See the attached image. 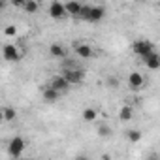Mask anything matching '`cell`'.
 <instances>
[{
    "label": "cell",
    "mask_w": 160,
    "mask_h": 160,
    "mask_svg": "<svg viewBox=\"0 0 160 160\" xmlns=\"http://www.w3.org/2000/svg\"><path fill=\"white\" fill-rule=\"evenodd\" d=\"M25 147H27V141H25L21 136H15V138H12L10 143H8V154H10L13 160H17V158H21Z\"/></svg>",
    "instance_id": "6da1fadb"
},
{
    "label": "cell",
    "mask_w": 160,
    "mask_h": 160,
    "mask_svg": "<svg viewBox=\"0 0 160 160\" xmlns=\"http://www.w3.org/2000/svg\"><path fill=\"white\" fill-rule=\"evenodd\" d=\"M62 77L68 81L70 87H72V85H81V83L85 81V70H81V68L66 70V72H62Z\"/></svg>",
    "instance_id": "7a4b0ae2"
},
{
    "label": "cell",
    "mask_w": 160,
    "mask_h": 160,
    "mask_svg": "<svg viewBox=\"0 0 160 160\" xmlns=\"http://www.w3.org/2000/svg\"><path fill=\"white\" fill-rule=\"evenodd\" d=\"M132 51H134L138 57L145 58L147 55H151V53L154 51V45H152V42H149V40H138V42L132 43Z\"/></svg>",
    "instance_id": "3957f363"
},
{
    "label": "cell",
    "mask_w": 160,
    "mask_h": 160,
    "mask_svg": "<svg viewBox=\"0 0 160 160\" xmlns=\"http://www.w3.org/2000/svg\"><path fill=\"white\" fill-rule=\"evenodd\" d=\"M2 57H4V60H8V62H19L21 53H19L17 45L8 43V45H4V47H2Z\"/></svg>",
    "instance_id": "277c9868"
},
{
    "label": "cell",
    "mask_w": 160,
    "mask_h": 160,
    "mask_svg": "<svg viewBox=\"0 0 160 160\" xmlns=\"http://www.w3.org/2000/svg\"><path fill=\"white\" fill-rule=\"evenodd\" d=\"M49 87H51V89H55L58 94H64V92H68V91H70V85H68V81H66L62 75H55V77L51 79Z\"/></svg>",
    "instance_id": "5b68a950"
},
{
    "label": "cell",
    "mask_w": 160,
    "mask_h": 160,
    "mask_svg": "<svg viewBox=\"0 0 160 160\" xmlns=\"http://www.w3.org/2000/svg\"><path fill=\"white\" fill-rule=\"evenodd\" d=\"M49 15H51L53 19H57V21H62V19L68 17V13H66V10H64V4H60V2H51V6H49Z\"/></svg>",
    "instance_id": "8992f818"
},
{
    "label": "cell",
    "mask_w": 160,
    "mask_h": 160,
    "mask_svg": "<svg viewBox=\"0 0 160 160\" xmlns=\"http://www.w3.org/2000/svg\"><path fill=\"white\" fill-rule=\"evenodd\" d=\"M143 85H145V77H143V73L132 72V73L128 75V87H130V89L138 91V89H141Z\"/></svg>",
    "instance_id": "52a82bcc"
},
{
    "label": "cell",
    "mask_w": 160,
    "mask_h": 160,
    "mask_svg": "<svg viewBox=\"0 0 160 160\" xmlns=\"http://www.w3.org/2000/svg\"><path fill=\"white\" fill-rule=\"evenodd\" d=\"M75 55L79 57V58H91L92 55H94V51H92V45H89V43H75Z\"/></svg>",
    "instance_id": "ba28073f"
},
{
    "label": "cell",
    "mask_w": 160,
    "mask_h": 160,
    "mask_svg": "<svg viewBox=\"0 0 160 160\" xmlns=\"http://www.w3.org/2000/svg\"><path fill=\"white\" fill-rule=\"evenodd\" d=\"M104 15H106V8H104V6H92L87 21H91V23H98V21L104 19Z\"/></svg>",
    "instance_id": "9c48e42d"
},
{
    "label": "cell",
    "mask_w": 160,
    "mask_h": 160,
    "mask_svg": "<svg viewBox=\"0 0 160 160\" xmlns=\"http://www.w3.org/2000/svg\"><path fill=\"white\" fill-rule=\"evenodd\" d=\"M49 55L55 57V58H66L68 57V51L62 43H51L49 45Z\"/></svg>",
    "instance_id": "30bf717a"
},
{
    "label": "cell",
    "mask_w": 160,
    "mask_h": 160,
    "mask_svg": "<svg viewBox=\"0 0 160 160\" xmlns=\"http://www.w3.org/2000/svg\"><path fill=\"white\" fill-rule=\"evenodd\" d=\"M143 62H145V66H147L149 70H158V68H160V55H158L156 51H152L151 55H147V57L143 58Z\"/></svg>",
    "instance_id": "8fae6325"
},
{
    "label": "cell",
    "mask_w": 160,
    "mask_h": 160,
    "mask_svg": "<svg viewBox=\"0 0 160 160\" xmlns=\"http://www.w3.org/2000/svg\"><path fill=\"white\" fill-rule=\"evenodd\" d=\"M42 96H43V100H45L47 104H55V102H57V100L60 98V94H58V92H57L55 89H51L49 85L42 89Z\"/></svg>",
    "instance_id": "7c38bea8"
},
{
    "label": "cell",
    "mask_w": 160,
    "mask_h": 160,
    "mask_svg": "<svg viewBox=\"0 0 160 160\" xmlns=\"http://www.w3.org/2000/svg\"><path fill=\"white\" fill-rule=\"evenodd\" d=\"M132 117H134L132 106H130V104H124V106L121 108V111H119V119H121L122 122H128V121H132Z\"/></svg>",
    "instance_id": "4fadbf2b"
},
{
    "label": "cell",
    "mask_w": 160,
    "mask_h": 160,
    "mask_svg": "<svg viewBox=\"0 0 160 160\" xmlns=\"http://www.w3.org/2000/svg\"><path fill=\"white\" fill-rule=\"evenodd\" d=\"M81 117H83L85 122H94V121L98 119V111H96L94 108H85L83 113H81Z\"/></svg>",
    "instance_id": "5bb4252c"
},
{
    "label": "cell",
    "mask_w": 160,
    "mask_h": 160,
    "mask_svg": "<svg viewBox=\"0 0 160 160\" xmlns=\"http://www.w3.org/2000/svg\"><path fill=\"white\" fill-rule=\"evenodd\" d=\"M64 10H66L68 15L77 17L79 12H81V4H79V2H68V4H64Z\"/></svg>",
    "instance_id": "9a60e30c"
},
{
    "label": "cell",
    "mask_w": 160,
    "mask_h": 160,
    "mask_svg": "<svg viewBox=\"0 0 160 160\" xmlns=\"http://www.w3.org/2000/svg\"><path fill=\"white\" fill-rule=\"evenodd\" d=\"M23 10L27 13H36L40 10V4L36 2V0H25V2H23Z\"/></svg>",
    "instance_id": "2e32d148"
},
{
    "label": "cell",
    "mask_w": 160,
    "mask_h": 160,
    "mask_svg": "<svg viewBox=\"0 0 160 160\" xmlns=\"http://www.w3.org/2000/svg\"><path fill=\"white\" fill-rule=\"evenodd\" d=\"M96 134H98L100 138H109V136L113 134V130H111V126H109V124L100 122V124H98V128H96Z\"/></svg>",
    "instance_id": "e0dca14e"
},
{
    "label": "cell",
    "mask_w": 160,
    "mask_h": 160,
    "mask_svg": "<svg viewBox=\"0 0 160 160\" xmlns=\"http://www.w3.org/2000/svg\"><path fill=\"white\" fill-rule=\"evenodd\" d=\"M2 115H4V121H8V122H13L17 119V111L13 108H10V106L2 109Z\"/></svg>",
    "instance_id": "ac0fdd59"
},
{
    "label": "cell",
    "mask_w": 160,
    "mask_h": 160,
    "mask_svg": "<svg viewBox=\"0 0 160 160\" xmlns=\"http://www.w3.org/2000/svg\"><path fill=\"white\" fill-rule=\"evenodd\" d=\"M126 139H128L130 143H138V141L141 139V132H139V130H128V132H126Z\"/></svg>",
    "instance_id": "d6986e66"
},
{
    "label": "cell",
    "mask_w": 160,
    "mask_h": 160,
    "mask_svg": "<svg viewBox=\"0 0 160 160\" xmlns=\"http://www.w3.org/2000/svg\"><path fill=\"white\" fill-rule=\"evenodd\" d=\"M91 8H92L91 4H81V12H79V15H77V17L87 21V19H89V13H91Z\"/></svg>",
    "instance_id": "ffe728a7"
},
{
    "label": "cell",
    "mask_w": 160,
    "mask_h": 160,
    "mask_svg": "<svg viewBox=\"0 0 160 160\" xmlns=\"http://www.w3.org/2000/svg\"><path fill=\"white\" fill-rule=\"evenodd\" d=\"M77 68V64L72 60V58H64V62H62V72H66V70H75Z\"/></svg>",
    "instance_id": "44dd1931"
},
{
    "label": "cell",
    "mask_w": 160,
    "mask_h": 160,
    "mask_svg": "<svg viewBox=\"0 0 160 160\" xmlns=\"http://www.w3.org/2000/svg\"><path fill=\"white\" fill-rule=\"evenodd\" d=\"M106 83H108V87L115 89V87H119V79H117L115 75H108V79H106Z\"/></svg>",
    "instance_id": "7402d4cb"
},
{
    "label": "cell",
    "mask_w": 160,
    "mask_h": 160,
    "mask_svg": "<svg viewBox=\"0 0 160 160\" xmlns=\"http://www.w3.org/2000/svg\"><path fill=\"white\" fill-rule=\"evenodd\" d=\"M4 34H6V36H15V34H17V27H15V25H8V27L4 28Z\"/></svg>",
    "instance_id": "603a6c76"
},
{
    "label": "cell",
    "mask_w": 160,
    "mask_h": 160,
    "mask_svg": "<svg viewBox=\"0 0 160 160\" xmlns=\"http://www.w3.org/2000/svg\"><path fill=\"white\" fill-rule=\"evenodd\" d=\"M13 6H17V8H23V0H13Z\"/></svg>",
    "instance_id": "cb8c5ba5"
},
{
    "label": "cell",
    "mask_w": 160,
    "mask_h": 160,
    "mask_svg": "<svg viewBox=\"0 0 160 160\" xmlns=\"http://www.w3.org/2000/svg\"><path fill=\"white\" fill-rule=\"evenodd\" d=\"M75 160H89V156H85V154H79Z\"/></svg>",
    "instance_id": "d4e9b609"
},
{
    "label": "cell",
    "mask_w": 160,
    "mask_h": 160,
    "mask_svg": "<svg viewBox=\"0 0 160 160\" xmlns=\"http://www.w3.org/2000/svg\"><path fill=\"white\" fill-rule=\"evenodd\" d=\"M4 8H6V2H4V0H0V12H2Z\"/></svg>",
    "instance_id": "484cf974"
},
{
    "label": "cell",
    "mask_w": 160,
    "mask_h": 160,
    "mask_svg": "<svg viewBox=\"0 0 160 160\" xmlns=\"http://www.w3.org/2000/svg\"><path fill=\"white\" fill-rule=\"evenodd\" d=\"M0 122H4V115H2V108H0Z\"/></svg>",
    "instance_id": "4316f807"
},
{
    "label": "cell",
    "mask_w": 160,
    "mask_h": 160,
    "mask_svg": "<svg viewBox=\"0 0 160 160\" xmlns=\"http://www.w3.org/2000/svg\"><path fill=\"white\" fill-rule=\"evenodd\" d=\"M19 160H34V158H19Z\"/></svg>",
    "instance_id": "83f0119b"
},
{
    "label": "cell",
    "mask_w": 160,
    "mask_h": 160,
    "mask_svg": "<svg viewBox=\"0 0 160 160\" xmlns=\"http://www.w3.org/2000/svg\"><path fill=\"white\" fill-rule=\"evenodd\" d=\"M154 160H156V158H154Z\"/></svg>",
    "instance_id": "f1b7e54d"
},
{
    "label": "cell",
    "mask_w": 160,
    "mask_h": 160,
    "mask_svg": "<svg viewBox=\"0 0 160 160\" xmlns=\"http://www.w3.org/2000/svg\"><path fill=\"white\" fill-rule=\"evenodd\" d=\"M17 160H19V158H17Z\"/></svg>",
    "instance_id": "f546056e"
}]
</instances>
